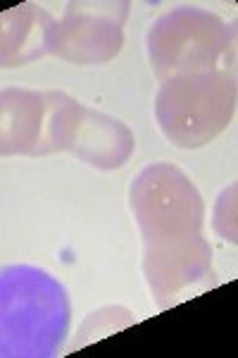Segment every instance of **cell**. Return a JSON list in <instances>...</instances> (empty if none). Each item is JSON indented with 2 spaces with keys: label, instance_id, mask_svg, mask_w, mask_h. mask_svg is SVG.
Returning <instances> with one entry per match:
<instances>
[{
  "label": "cell",
  "instance_id": "cell-1",
  "mask_svg": "<svg viewBox=\"0 0 238 358\" xmlns=\"http://www.w3.org/2000/svg\"><path fill=\"white\" fill-rule=\"evenodd\" d=\"M72 325L69 294L36 265L0 268V358H53Z\"/></svg>",
  "mask_w": 238,
  "mask_h": 358
},
{
  "label": "cell",
  "instance_id": "cell-7",
  "mask_svg": "<svg viewBox=\"0 0 238 358\" xmlns=\"http://www.w3.org/2000/svg\"><path fill=\"white\" fill-rule=\"evenodd\" d=\"M143 275L160 310L188 301L217 285L210 241L195 234L181 241L146 246Z\"/></svg>",
  "mask_w": 238,
  "mask_h": 358
},
{
  "label": "cell",
  "instance_id": "cell-9",
  "mask_svg": "<svg viewBox=\"0 0 238 358\" xmlns=\"http://www.w3.org/2000/svg\"><path fill=\"white\" fill-rule=\"evenodd\" d=\"M43 55V5L22 3L0 13V69L29 65Z\"/></svg>",
  "mask_w": 238,
  "mask_h": 358
},
{
  "label": "cell",
  "instance_id": "cell-6",
  "mask_svg": "<svg viewBox=\"0 0 238 358\" xmlns=\"http://www.w3.org/2000/svg\"><path fill=\"white\" fill-rule=\"evenodd\" d=\"M131 210L141 229L143 246L202 234V196L188 175L172 163H153L138 172L131 184Z\"/></svg>",
  "mask_w": 238,
  "mask_h": 358
},
{
  "label": "cell",
  "instance_id": "cell-2",
  "mask_svg": "<svg viewBox=\"0 0 238 358\" xmlns=\"http://www.w3.org/2000/svg\"><path fill=\"white\" fill-rule=\"evenodd\" d=\"M148 57L162 82L181 74L234 72L236 31L210 10L181 5L148 29Z\"/></svg>",
  "mask_w": 238,
  "mask_h": 358
},
{
  "label": "cell",
  "instance_id": "cell-10",
  "mask_svg": "<svg viewBox=\"0 0 238 358\" xmlns=\"http://www.w3.org/2000/svg\"><path fill=\"white\" fill-rule=\"evenodd\" d=\"M236 184L224 189L219 196L217 210H214V229L222 234V239L236 244Z\"/></svg>",
  "mask_w": 238,
  "mask_h": 358
},
{
  "label": "cell",
  "instance_id": "cell-5",
  "mask_svg": "<svg viewBox=\"0 0 238 358\" xmlns=\"http://www.w3.org/2000/svg\"><path fill=\"white\" fill-rule=\"evenodd\" d=\"M131 3L121 0H79L43 5L45 55L72 65H105L124 45V24Z\"/></svg>",
  "mask_w": 238,
  "mask_h": 358
},
{
  "label": "cell",
  "instance_id": "cell-3",
  "mask_svg": "<svg viewBox=\"0 0 238 358\" xmlns=\"http://www.w3.org/2000/svg\"><path fill=\"white\" fill-rule=\"evenodd\" d=\"M236 72L181 74L160 84L155 117L174 146L200 148L234 122Z\"/></svg>",
  "mask_w": 238,
  "mask_h": 358
},
{
  "label": "cell",
  "instance_id": "cell-4",
  "mask_svg": "<svg viewBox=\"0 0 238 358\" xmlns=\"http://www.w3.org/2000/svg\"><path fill=\"white\" fill-rule=\"evenodd\" d=\"M133 148V131L121 120L86 108L65 91L45 94V131L40 155L67 151L98 170H119L129 163Z\"/></svg>",
  "mask_w": 238,
  "mask_h": 358
},
{
  "label": "cell",
  "instance_id": "cell-8",
  "mask_svg": "<svg viewBox=\"0 0 238 358\" xmlns=\"http://www.w3.org/2000/svg\"><path fill=\"white\" fill-rule=\"evenodd\" d=\"M45 131V94L0 89V158L40 155Z\"/></svg>",
  "mask_w": 238,
  "mask_h": 358
}]
</instances>
